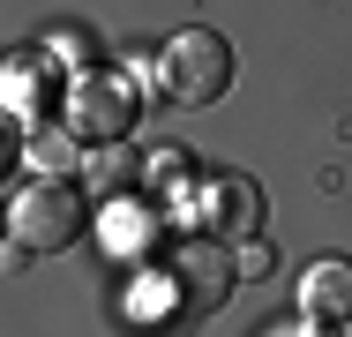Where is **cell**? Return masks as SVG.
<instances>
[{
  "instance_id": "obj_1",
  "label": "cell",
  "mask_w": 352,
  "mask_h": 337,
  "mask_svg": "<svg viewBox=\"0 0 352 337\" xmlns=\"http://www.w3.org/2000/svg\"><path fill=\"white\" fill-rule=\"evenodd\" d=\"M157 90L173 105H217L232 90V45L217 30H180L165 53H157Z\"/></svg>"
},
{
  "instance_id": "obj_2",
  "label": "cell",
  "mask_w": 352,
  "mask_h": 337,
  "mask_svg": "<svg viewBox=\"0 0 352 337\" xmlns=\"http://www.w3.org/2000/svg\"><path fill=\"white\" fill-rule=\"evenodd\" d=\"M82 217H90V202H82V188H68V180H38V188H23L15 210H8L23 255H60V248H75V240H82Z\"/></svg>"
},
{
  "instance_id": "obj_3",
  "label": "cell",
  "mask_w": 352,
  "mask_h": 337,
  "mask_svg": "<svg viewBox=\"0 0 352 337\" xmlns=\"http://www.w3.org/2000/svg\"><path fill=\"white\" fill-rule=\"evenodd\" d=\"M60 120L75 135H90V142H128V128H135V83L120 67H82L68 83Z\"/></svg>"
},
{
  "instance_id": "obj_4",
  "label": "cell",
  "mask_w": 352,
  "mask_h": 337,
  "mask_svg": "<svg viewBox=\"0 0 352 337\" xmlns=\"http://www.w3.org/2000/svg\"><path fill=\"white\" fill-rule=\"evenodd\" d=\"M263 217H270V202H263V188H255L248 173H217V180L195 188V225H203L210 240H225V248L263 240Z\"/></svg>"
},
{
  "instance_id": "obj_5",
  "label": "cell",
  "mask_w": 352,
  "mask_h": 337,
  "mask_svg": "<svg viewBox=\"0 0 352 337\" xmlns=\"http://www.w3.org/2000/svg\"><path fill=\"white\" fill-rule=\"evenodd\" d=\"M173 277H180V292H188V307H217L225 292H232V277H240V263H232V248L225 240H180L173 248Z\"/></svg>"
},
{
  "instance_id": "obj_6",
  "label": "cell",
  "mask_w": 352,
  "mask_h": 337,
  "mask_svg": "<svg viewBox=\"0 0 352 337\" xmlns=\"http://www.w3.org/2000/svg\"><path fill=\"white\" fill-rule=\"evenodd\" d=\"M300 315L322 323V330L352 323V263H345V255H322V263L300 270Z\"/></svg>"
},
{
  "instance_id": "obj_7",
  "label": "cell",
  "mask_w": 352,
  "mask_h": 337,
  "mask_svg": "<svg viewBox=\"0 0 352 337\" xmlns=\"http://www.w3.org/2000/svg\"><path fill=\"white\" fill-rule=\"evenodd\" d=\"M45 98H53V67L38 45L8 53V113H15V135L23 128H45Z\"/></svg>"
},
{
  "instance_id": "obj_8",
  "label": "cell",
  "mask_w": 352,
  "mask_h": 337,
  "mask_svg": "<svg viewBox=\"0 0 352 337\" xmlns=\"http://www.w3.org/2000/svg\"><path fill=\"white\" fill-rule=\"evenodd\" d=\"M75 180H82L90 195L120 202V195H128V188L142 180V157L128 150V142H90V150H82V173H75Z\"/></svg>"
},
{
  "instance_id": "obj_9",
  "label": "cell",
  "mask_w": 352,
  "mask_h": 337,
  "mask_svg": "<svg viewBox=\"0 0 352 337\" xmlns=\"http://www.w3.org/2000/svg\"><path fill=\"white\" fill-rule=\"evenodd\" d=\"M157 225H165L157 210H105V240H113V255H142Z\"/></svg>"
},
{
  "instance_id": "obj_10",
  "label": "cell",
  "mask_w": 352,
  "mask_h": 337,
  "mask_svg": "<svg viewBox=\"0 0 352 337\" xmlns=\"http://www.w3.org/2000/svg\"><path fill=\"white\" fill-rule=\"evenodd\" d=\"M30 165H38L45 180H53V173H82V150H75V128H68V135H38V142H30Z\"/></svg>"
},
{
  "instance_id": "obj_11",
  "label": "cell",
  "mask_w": 352,
  "mask_h": 337,
  "mask_svg": "<svg viewBox=\"0 0 352 337\" xmlns=\"http://www.w3.org/2000/svg\"><path fill=\"white\" fill-rule=\"evenodd\" d=\"M142 180H150V188H165V195H180L188 157H180V150H157V157H142Z\"/></svg>"
},
{
  "instance_id": "obj_12",
  "label": "cell",
  "mask_w": 352,
  "mask_h": 337,
  "mask_svg": "<svg viewBox=\"0 0 352 337\" xmlns=\"http://www.w3.org/2000/svg\"><path fill=\"white\" fill-rule=\"evenodd\" d=\"M232 263H240V277H263V270H270V248H255V240H248Z\"/></svg>"
},
{
  "instance_id": "obj_13",
  "label": "cell",
  "mask_w": 352,
  "mask_h": 337,
  "mask_svg": "<svg viewBox=\"0 0 352 337\" xmlns=\"http://www.w3.org/2000/svg\"><path fill=\"white\" fill-rule=\"evenodd\" d=\"M270 337H322V323H307V330H270ZM338 337V330H330Z\"/></svg>"
}]
</instances>
